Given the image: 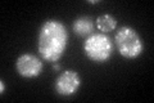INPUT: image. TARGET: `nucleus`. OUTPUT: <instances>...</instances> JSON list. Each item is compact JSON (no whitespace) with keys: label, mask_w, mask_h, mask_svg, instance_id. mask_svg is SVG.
Listing matches in <instances>:
<instances>
[{"label":"nucleus","mask_w":154,"mask_h":103,"mask_svg":"<svg viewBox=\"0 0 154 103\" xmlns=\"http://www.w3.org/2000/svg\"><path fill=\"white\" fill-rule=\"evenodd\" d=\"M68 45V31L58 19H48L38 31L37 50L46 62L55 63L64 54Z\"/></svg>","instance_id":"obj_1"},{"label":"nucleus","mask_w":154,"mask_h":103,"mask_svg":"<svg viewBox=\"0 0 154 103\" xmlns=\"http://www.w3.org/2000/svg\"><path fill=\"white\" fill-rule=\"evenodd\" d=\"M114 44L119 54L127 60H135L144 52V43L139 34L132 27L122 26L114 35Z\"/></svg>","instance_id":"obj_2"},{"label":"nucleus","mask_w":154,"mask_h":103,"mask_svg":"<svg viewBox=\"0 0 154 103\" xmlns=\"http://www.w3.org/2000/svg\"><path fill=\"white\" fill-rule=\"evenodd\" d=\"M114 44L105 34H91L84 41V53L90 61L103 63L113 54Z\"/></svg>","instance_id":"obj_3"},{"label":"nucleus","mask_w":154,"mask_h":103,"mask_svg":"<svg viewBox=\"0 0 154 103\" xmlns=\"http://www.w3.org/2000/svg\"><path fill=\"white\" fill-rule=\"evenodd\" d=\"M42 68H44V65H42L41 60L35 54H31V53L21 54L16 61L17 72L19 73V76L26 77V79L40 76Z\"/></svg>","instance_id":"obj_4"},{"label":"nucleus","mask_w":154,"mask_h":103,"mask_svg":"<svg viewBox=\"0 0 154 103\" xmlns=\"http://www.w3.org/2000/svg\"><path fill=\"white\" fill-rule=\"evenodd\" d=\"M81 85V77L80 75L73 70H67L64 72H62L59 76L55 79V92L59 95L68 97L72 95L79 90V88Z\"/></svg>","instance_id":"obj_5"},{"label":"nucleus","mask_w":154,"mask_h":103,"mask_svg":"<svg viewBox=\"0 0 154 103\" xmlns=\"http://www.w3.org/2000/svg\"><path fill=\"white\" fill-rule=\"evenodd\" d=\"M73 32L79 36H90L94 30V22L91 17H79L73 21L72 24Z\"/></svg>","instance_id":"obj_6"},{"label":"nucleus","mask_w":154,"mask_h":103,"mask_svg":"<svg viewBox=\"0 0 154 103\" xmlns=\"http://www.w3.org/2000/svg\"><path fill=\"white\" fill-rule=\"evenodd\" d=\"M96 26H98L99 31H102L103 34L110 32L116 30L117 27V21L112 14H102L96 18Z\"/></svg>","instance_id":"obj_7"},{"label":"nucleus","mask_w":154,"mask_h":103,"mask_svg":"<svg viewBox=\"0 0 154 103\" xmlns=\"http://www.w3.org/2000/svg\"><path fill=\"white\" fill-rule=\"evenodd\" d=\"M0 93H2V94H4V92H5V84H4V81H0Z\"/></svg>","instance_id":"obj_8"},{"label":"nucleus","mask_w":154,"mask_h":103,"mask_svg":"<svg viewBox=\"0 0 154 103\" xmlns=\"http://www.w3.org/2000/svg\"><path fill=\"white\" fill-rule=\"evenodd\" d=\"M53 68H54L55 71H60V65H58V63H54V65H53Z\"/></svg>","instance_id":"obj_9"},{"label":"nucleus","mask_w":154,"mask_h":103,"mask_svg":"<svg viewBox=\"0 0 154 103\" xmlns=\"http://www.w3.org/2000/svg\"><path fill=\"white\" fill-rule=\"evenodd\" d=\"M88 3H90V4H96V3H100V0H88Z\"/></svg>","instance_id":"obj_10"}]
</instances>
